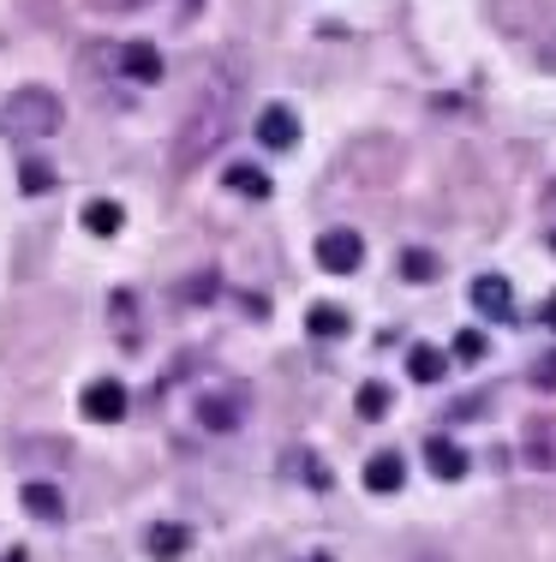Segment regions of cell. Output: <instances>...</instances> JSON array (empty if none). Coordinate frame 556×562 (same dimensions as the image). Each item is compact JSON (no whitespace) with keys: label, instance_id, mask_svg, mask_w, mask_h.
Instances as JSON below:
<instances>
[{"label":"cell","instance_id":"obj_14","mask_svg":"<svg viewBox=\"0 0 556 562\" xmlns=\"http://www.w3.org/2000/svg\"><path fill=\"white\" fill-rule=\"evenodd\" d=\"M121 222H126V210L114 204V198H97V204H84V227H90V234L109 239V234H121Z\"/></svg>","mask_w":556,"mask_h":562},{"label":"cell","instance_id":"obj_11","mask_svg":"<svg viewBox=\"0 0 556 562\" xmlns=\"http://www.w3.org/2000/svg\"><path fill=\"white\" fill-rule=\"evenodd\" d=\"M19 503H24V515H31V520H60L66 515L60 485H48V479H31V485L19 491Z\"/></svg>","mask_w":556,"mask_h":562},{"label":"cell","instance_id":"obj_10","mask_svg":"<svg viewBox=\"0 0 556 562\" xmlns=\"http://www.w3.org/2000/svg\"><path fill=\"white\" fill-rule=\"evenodd\" d=\"M425 467H431V479H443V485H455V479H467V449L461 443H449V437H431L425 443Z\"/></svg>","mask_w":556,"mask_h":562},{"label":"cell","instance_id":"obj_8","mask_svg":"<svg viewBox=\"0 0 556 562\" xmlns=\"http://www.w3.org/2000/svg\"><path fill=\"white\" fill-rule=\"evenodd\" d=\"M360 479H365L371 497H395V491L407 485V461H401L395 449H377V454L365 461V473H360Z\"/></svg>","mask_w":556,"mask_h":562},{"label":"cell","instance_id":"obj_19","mask_svg":"<svg viewBox=\"0 0 556 562\" xmlns=\"http://www.w3.org/2000/svg\"><path fill=\"white\" fill-rule=\"evenodd\" d=\"M401 276H407V281H431V276H436V258H431V251H407V258H401Z\"/></svg>","mask_w":556,"mask_h":562},{"label":"cell","instance_id":"obj_21","mask_svg":"<svg viewBox=\"0 0 556 562\" xmlns=\"http://www.w3.org/2000/svg\"><path fill=\"white\" fill-rule=\"evenodd\" d=\"M533 390H556V347H551V353L533 366Z\"/></svg>","mask_w":556,"mask_h":562},{"label":"cell","instance_id":"obj_22","mask_svg":"<svg viewBox=\"0 0 556 562\" xmlns=\"http://www.w3.org/2000/svg\"><path fill=\"white\" fill-rule=\"evenodd\" d=\"M538 60H545V66H551V72H556V31L545 36V43H538Z\"/></svg>","mask_w":556,"mask_h":562},{"label":"cell","instance_id":"obj_24","mask_svg":"<svg viewBox=\"0 0 556 562\" xmlns=\"http://www.w3.org/2000/svg\"><path fill=\"white\" fill-rule=\"evenodd\" d=\"M0 562H31V557H24V551H7V557H0Z\"/></svg>","mask_w":556,"mask_h":562},{"label":"cell","instance_id":"obj_12","mask_svg":"<svg viewBox=\"0 0 556 562\" xmlns=\"http://www.w3.org/2000/svg\"><path fill=\"white\" fill-rule=\"evenodd\" d=\"M473 305H479L485 317H514V293L502 276H473Z\"/></svg>","mask_w":556,"mask_h":562},{"label":"cell","instance_id":"obj_13","mask_svg":"<svg viewBox=\"0 0 556 562\" xmlns=\"http://www.w3.org/2000/svg\"><path fill=\"white\" fill-rule=\"evenodd\" d=\"M306 329H311L317 341H341V336H348L353 324H348V312H341V305H311Z\"/></svg>","mask_w":556,"mask_h":562},{"label":"cell","instance_id":"obj_9","mask_svg":"<svg viewBox=\"0 0 556 562\" xmlns=\"http://www.w3.org/2000/svg\"><path fill=\"white\" fill-rule=\"evenodd\" d=\"M144 551H150V562H180L185 551H192V527H180V520H156V527L144 532Z\"/></svg>","mask_w":556,"mask_h":562},{"label":"cell","instance_id":"obj_2","mask_svg":"<svg viewBox=\"0 0 556 562\" xmlns=\"http://www.w3.org/2000/svg\"><path fill=\"white\" fill-rule=\"evenodd\" d=\"M60 120H66L60 97L43 85H24L0 102V132H12V138H48V132H60Z\"/></svg>","mask_w":556,"mask_h":562},{"label":"cell","instance_id":"obj_18","mask_svg":"<svg viewBox=\"0 0 556 562\" xmlns=\"http://www.w3.org/2000/svg\"><path fill=\"white\" fill-rule=\"evenodd\" d=\"M455 359H461V366H479V359H485V336H479V329H461V336H455Z\"/></svg>","mask_w":556,"mask_h":562},{"label":"cell","instance_id":"obj_20","mask_svg":"<svg viewBox=\"0 0 556 562\" xmlns=\"http://www.w3.org/2000/svg\"><path fill=\"white\" fill-rule=\"evenodd\" d=\"M19 186H24V192H48V186H55V173H48V162H24V173H19Z\"/></svg>","mask_w":556,"mask_h":562},{"label":"cell","instance_id":"obj_7","mask_svg":"<svg viewBox=\"0 0 556 562\" xmlns=\"http://www.w3.org/2000/svg\"><path fill=\"white\" fill-rule=\"evenodd\" d=\"M114 66H121L132 85H156V78L168 72V60H162V48H156V43H126V48H114Z\"/></svg>","mask_w":556,"mask_h":562},{"label":"cell","instance_id":"obj_16","mask_svg":"<svg viewBox=\"0 0 556 562\" xmlns=\"http://www.w3.org/2000/svg\"><path fill=\"white\" fill-rule=\"evenodd\" d=\"M228 186H234L240 198H270V173H263V168H251V162L228 168Z\"/></svg>","mask_w":556,"mask_h":562},{"label":"cell","instance_id":"obj_15","mask_svg":"<svg viewBox=\"0 0 556 562\" xmlns=\"http://www.w3.org/2000/svg\"><path fill=\"white\" fill-rule=\"evenodd\" d=\"M443 366L449 359L436 353V347H413V353H407V378L413 383H443Z\"/></svg>","mask_w":556,"mask_h":562},{"label":"cell","instance_id":"obj_25","mask_svg":"<svg viewBox=\"0 0 556 562\" xmlns=\"http://www.w3.org/2000/svg\"><path fill=\"white\" fill-rule=\"evenodd\" d=\"M311 562H329V557H311Z\"/></svg>","mask_w":556,"mask_h":562},{"label":"cell","instance_id":"obj_6","mask_svg":"<svg viewBox=\"0 0 556 562\" xmlns=\"http://www.w3.org/2000/svg\"><path fill=\"white\" fill-rule=\"evenodd\" d=\"M240 419H246V395H240V390H209V395H197V425H204V431H234Z\"/></svg>","mask_w":556,"mask_h":562},{"label":"cell","instance_id":"obj_17","mask_svg":"<svg viewBox=\"0 0 556 562\" xmlns=\"http://www.w3.org/2000/svg\"><path fill=\"white\" fill-rule=\"evenodd\" d=\"M389 383H360V395H353V407H360V419H383L389 413Z\"/></svg>","mask_w":556,"mask_h":562},{"label":"cell","instance_id":"obj_1","mask_svg":"<svg viewBox=\"0 0 556 562\" xmlns=\"http://www.w3.org/2000/svg\"><path fill=\"white\" fill-rule=\"evenodd\" d=\"M234 102H240V85L228 72L197 85L192 109L180 120V138H174V168H197L209 150H222V138L234 132Z\"/></svg>","mask_w":556,"mask_h":562},{"label":"cell","instance_id":"obj_23","mask_svg":"<svg viewBox=\"0 0 556 562\" xmlns=\"http://www.w3.org/2000/svg\"><path fill=\"white\" fill-rule=\"evenodd\" d=\"M538 324H545V329H556V293H551L545 305H538Z\"/></svg>","mask_w":556,"mask_h":562},{"label":"cell","instance_id":"obj_5","mask_svg":"<svg viewBox=\"0 0 556 562\" xmlns=\"http://www.w3.org/2000/svg\"><path fill=\"white\" fill-rule=\"evenodd\" d=\"M251 132H258L263 150H294L299 144V114L287 109V102H270V109L251 120Z\"/></svg>","mask_w":556,"mask_h":562},{"label":"cell","instance_id":"obj_3","mask_svg":"<svg viewBox=\"0 0 556 562\" xmlns=\"http://www.w3.org/2000/svg\"><path fill=\"white\" fill-rule=\"evenodd\" d=\"M360 263H365V239L353 234V227H329V234H317V270L353 276Z\"/></svg>","mask_w":556,"mask_h":562},{"label":"cell","instance_id":"obj_4","mask_svg":"<svg viewBox=\"0 0 556 562\" xmlns=\"http://www.w3.org/2000/svg\"><path fill=\"white\" fill-rule=\"evenodd\" d=\"M126 383L121 378H97V383H84V395H78V413H84L90 425H121L126 419Z\"/></svg>","mask_w":556,"mask_h":562}]
</instances>
